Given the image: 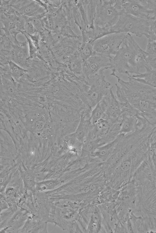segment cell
<instances>
[{"label": "cell", "instance_id": "cell-39", "mask_svg": "<svg viewBox=\"0 0 156 233\" xmlns=\"http://www.w3.org/2000/svg\"><path fill=\"white\" fill-rule=\"evenodd\" d=\"M0 66H3V64L0 62Z\"/></svg>", "mask_w": 156, "mask_h": 233}, {"label": "cell", "instance_id": "cell-26", "mask_svg": "<svg viewBox=\"0 0 156 233\" xmlns=\"http://www.w3.org/2000/svg\"><path fill=\"white\" fill-rule=\"evenodd\" d=\"M103 114V111L98 103L92 110L89 118L93 125L102 118Z\"/></svg>", "mask_w": 156, "mask_h": 233}, {"label": "cell", "instance_id": "cell-3", "mask_svg": "<svg viewBox=\"0 0 156 233\" xmlns=\"http://www.w3.org/2000/svg\"><path fill=\"white\" fill-rule=\"evenodd\" d=\"M122 44L124 46L112 58L110 69L129 76L131 73L139 74L141 69L147 66L145 51L130 34H127Z\"/></svg>", "mask_w": 156, "mask_h": 233}, {"label": "cell", "instance_id": "cell-21", "mask_svg": "<svg viewBox=\"0 0 156 233\" xmlns=\"http://www.w3.org/2000/svg\"><path fill=\"white\" fill-rule=\"evenodd\" d=\"M115 85L116 88L115 97L121 104L123 112H127L134 115H136L139 111L130 104L122 88L116 83H115Z\"/></svg>", "mask_w": 156, "mask_h": 233}, {"label": "cell", "instance_id": "cell-25", "mask_svg": "<svg viewBox=\"0 0 156 233\" xmlns=\"http://www.w3.org/2000/svg\"><path fill=\"white\" fill-rule=\"evenodd\" d=\"M26 46L25 45L23 48L17 49L14 52L15 57L18 62L25 63L29 61L28 49Z\"/></svg>", "mask_w": 156, "mask_h": 233}, {"label": "cell", "instance_id": "cell-34", "mask_svg": "<svg viewBox=\"0 0 156 233\" xmlns=\"http://www.w3.org/2000/svg\"><path fill=\"white\" fill-rule=\"evenodd\" d=\"M27 35L30 37L34 45L39 50V44L41 40V37L40 34L38 33H36L33 35Z\"/></svg>", "mask_w": 156, "mask_h": 233}, {"label": "cell", "instance_id": "cell-38", "mask_svg": "<svg viewBox=\"0 0 156 233\" xmlns=\"http://www.w3.org/2000/svg\"><path fill=\"white\" fill-rule=\"evenodd\" d=\"M147 9L156 12V0H147Z\"/></svg>", "mask_w": 156, "mask_h": 233}, {"label": "cell", "instance_id": "cell-12", "mask_svg": "<svg viewBox=\"0 0 156 233\" xmlns=\"http://www.w3.org/2000/svg\"><path fill=\"white\" fill-rule=\"evenodd\" d=\"M125 135L120 134L112 141L98 147L91 155L96 157L95 161L98 163L106 161L112 155L119 143Z\"/></svg>", "mask_w": 156, "mask_h": 233}, {"label": "cell", "instance_id": "cell-16", "mask_svg": "<svg viewBox=\"0 0 156 233\" xmlns=\"http://www.w3.org/2000/svg\"><path fill=\"white\" fill-rule=\"evenodd\" d=\"M19 12L24 16L37 17L40 18L46 12L45 10L35 0L27 1L19 9Z\"/></svg>", "mask_w": 156, "mask_h": 233}, {"label": "cell", "instance_id": "cell-4", "mask_svg": "<svg viewBox=\"0 0 156 233\" xmlns=\"http://www.w3.org/2000/svg\"><path fill=\"white\" fill-rule=\"evenodd\" d=\"M49 222L69 233H83L78 221L82 210L78 203L66 199L53 201Z\"/></svg>", "mask_w": 156, "mask_h": 233}, {"label": "cell", "instance_id": "cell-7", "mask_svg": "<svg viewBox=\"0 0 156 233\" xmlns=\"http://www.w3.org/2000/svg\"><path fill=\"white\" fill-rule=\"evenodd\" d=\"M105 70H101L87 80L89 87L86 94L85 103L91 111L112 87L105 79L104 74Z\"/></svg>", "mask_w": 156, "mask_h": 233}, {"label": "cell", "instance_id": "cell-23", "mask_svg": "<svg viewBox=\"0 0 156 233\" xmlns=\"http://www.w3.org/2000/svg\"><path fill=\"white\" fill-rule=\"evenodd\" d=\"M10 71L12 77L16 79H18L26 75L28 72L26 69L12 61L8 62Z\"/></svg>", "mask_w": 156, "mask_h": 233}, {"label": "cell", "instance_id": "cell-10", "mask_svg": "<svg viewBox=\"0 0 156 233\" xmlns=\"http://www.w3.org/2000/svg\"><path fill=\"white\" fill-rule=\"evenodd\" d=\"M112 58L99 55H95L83 63L82 74L84 79L87 80L102 69H110Z\"/></svg>", "mask_w": 156, "mask_h": 233}, {"label": "cell", "instance_id": "cell-18", "mask_svg": "<svg viewBox=\"0 0 156 233\" xmlns=\"http://www.w3.org/2000/svg\"><path fill=\"white\" fill-rule=\"evenodd\" d=\"M19 171L23 181L25 191H35L36 181L34 168L22 169L20 166Z\"/></svg>", "mask_w": 156, "mask_h": 233}, {"label": "cell", "instance_id": "cell-19", "mask_svg": "<svg viewBox=\"0 0 156 233\" xmlns=\"http://www.w3.org/2000/svg\"><path fill=\"white\" fill-rule=\"evenodd\" d=\"M120 192L119 189H115L107 185L101 191L97 199L98 204L115 203Z\"/></svg>", "mask_w": 156, "mask_h": 233}, {"label": "cell", "instance_id": "cell-32", "mask_svg": "<svg viewBox=\"0 0 156 233\" xmlns=\"http://www.w3.org/2000/svg\"><path fill=\"white\" fill-rule=\"evenodd\" d=\"M9 180L8 171L4 170L0 173V186L5 188Z\"/></svg>", "mask_w": 156, "mask_h": 233}, {"label": "cell", "instance_id": "cell-8", "mask_svg": "<svg viewBox=\"0 0 156 233\" xmlns=\"http://www.w3.org/2000/svg\"><path fill=\"white\" fill-rule=\"evenodd\" d=\"M127 34L112 33L94 41L92 44L95 54L112 58L119 49Z\"/></svg>", "mask_w": 156, "mask_h": 233}, {"label": "cell", "instance_id": "cell-30", "mask_svg": "<svg viewBox=\"0 0 156 233\" xmlns=\"http://www.w3.org/2000/svg\"><path fill=\"white\" fill-rule=\"evenodd\" d=\"M25 22L26 20L24 17H16L15 29L20 33H22L23 32Z\"/></svg>", "mask_w": 156, "mask_h": 233}, {"label": "cell", "instance_id": "cell-9", "mask_svg": "<svg viewBox=\"0 0 156 233\" xmlns=\"http://www.w3.org/2000/svg\"><path fill=\"white\" fill-rule=\"evenodd\" d=\"M112 88L99 103L104 112L102 118L110 119L115 123L123 112L121 104L113 92Z\"/></svg>", "mask_w": 156, "mask_h": 233}, {"label": "cell", "instance_id": "cell-14", "mask_svg": "<svg viewBox=\"0 0 156 233\" xmlns=\"http://www.w3.org/2000/svg\"><path fill=\"white\" fill-rule=\"evenodd\" d=\"M90 116L84 111L80 113L79 124L75 133V137L80 143H83L85 141L93 125L89 119Z\"/></svg>", "mask_w": 156, "mask_h": 233}, {"label": "cell", "instance_id": "cell-22", "mask_svg": "<svg viewBox=\"0 0 156 233\" xmlns=\"http://www.w3.org/2000/svg\"><path fill=\"white\" fill-rule=\"evenodd\" d=\"M98 1V0H86V12L89 24V28L87 30L93 29L94 28V22Z\"/></svg>", "mask_w": 156, "mask_h": 233}, {"label": "cell", "instance_id": "cell-20", "mask_svg": "<svg viewBox=\"0 0 156 233\" xmlns=\"http://www.w3.org/2000/svg\"><path fill=\"white\" fill-rule=\"evenodd\" d=\"M145 69L146 71L144 73H140L136 75H130L129 76L140 83L156 87V69L148 67Z\"/></svg>", "mask_w": 156, "mask_h": 233}, {"label": "cell", "instance_id": "cell-27", "mask_svg": "<svg viewBox=\"0 0 156 233\" xmlns=\"http://www.w3.org/2000/svg\"><path fill=\"white\" fill-rule=\"evenodd\" d=\"M22 34L24 35L27 40L29 54L28 60L33 59L36 57L39 50L35 46L30 37L25 33L23 32Z\"/></svg>", "mask_w": 156, "mask_h": 233}, {"label": "cell", "instance_id": "cell-5", "mask_svg": "<svg viewBox=\"0 0 156 233\" xmlns=\"http://www.w3.org/2000/svg\"><path fill=\"white\" fill-rule=\"evenodd\" d=\"M126 0H98L94 25L111 27L125 13L122 5Z\"/></svg>", "mask_w": 156, "mask_h": 233}, {"label": "cell", "instance_id": "cell-11", "mask_svg": "<svg viewBox=\"0 0 156 233\" xmlns=\"http://www.w3.org/2000/svg\"><path fill=\"white\" fill-rule=\"evenodd\" d=\"M122 6L125 13L144 19L148 20L150 14H156V11L147 9V0H126Z\"/></svg>", "mask_w": 156, "mask_h": 233}, {"label": "cell", "instance_id": "cell-6", "mask_svg": "<svg viewBox=\"0 0 156 233\" xmlns=\"http://www.w3.org/2000/svg\"><path fill=\"white\" fill-rule=\"evenodd\" d=\"M111 33L131 34L141 37L148 34L150 25L148 20L124 13L120 15L117 22L110 28Z\"/></svg>", "mask_w": 156, "mask_h": 233}, {"label": "cell", "instance_id": "cell-15", "mask_svg": "<svg viewBox=\"0 0 156 233\" xmlns=\"http://www.w3.org/2000/svg\"><path fill=\"white\" fill-rule=\"evenodd\" d=\"M29 215V213L23 208L17 210L8 221L5 228L6 231L12 232L18 230L23 226Z\"/></svg>", "mask_w": 156, "mask_h": 233}, {"label": "cell", "instance_id": "cell-13", "mask_svg": "<svg viewBox=\"0 0 156 233\" xmlns=\"http://www.w3.org/2000/svg\"><path fill=\"white\" fill-rule=\"evenodd\" d=\"M62 63L71 72L80 78L84 79L82 74L83 61L77 50L72 55L63 58Z\"/></svg>", "mask_w": 156, "mask_h": 233}, {"label": "cell", "instance_id": "cell-2", "mask_svg": "<svg viewBox=\"0 0 156 233\" xmlns=\"http://www.w3.org/2000/svg\"><path fill=\"white\" fill-rule=\"evenodd\" d=\"M110 75L117 79L131 105L148 122L156 120V87L140 83L130 76L124 81L112 69Z\"/></svg>", "mask_w": 156, "mask_h": 233}, {"label": "cell", "instance_id": "cell-33", "mask_svg": "<svg viewBox=\"0 0 156 233\" xmlns=\"http://www.w3.org/2000/svg\"><path fill=\"white\" fill-rule=\"evenodd\" d=\"M9 205L5 196L2 193H0V211L7 209Z\"/></svg>", "mask_w": 156, "mask_h": 233}, {"label": "cell", "instance_id": "cell-31", "mask_svg": "<svg viewBox=\"0 0 156 233\" xmlns=\"http://www.w3.org/2000/svg\"><path fill=\"white\" fill-rule=\"evenodd\" d=\"M24 16L26 20L24 32L27 34L29 35H33L36 33L35 28L31 22L28 19L27 17Z\"/></svg>", "mask_w": 156, "mask_h": 233}, {"label": "cell", "instance_id": "cell-35", "mask_svg": "<svg viewBox=\"0 0 156 233\" xmlns=\"http://www.w3.org/2000/svg\"><path fill=\"white\" fill-rule=\"evenodd\" d=\"M150 25V33L156 34V14L150 16L148 19Z\"/></svg>", "mask_w": 156, "mask_h": 233}, {"label": "cell", "instance_id": "cell-17", "mask_svg": "<svg viewBox=\"0 0 156 233\" xmlns=\"http://www.w3.org/2000/svg\"><path fill=\"white\" fill-rule=\"evenodd\" d=\"M47 223L39 219L29 216L21 231L27 233H48Z\"/></svg>", "mask_w": 156, "mask_h": 233}, {"label": "cell", "instance_id": "cell-1", "mask_svg": "<svg viewBox=\"0 0 156 233\" xmlns=\"http://www.w3.org/2000/svg\"><path fill=\"white\" fill-rule=\"evenodd\" d=\"M105 178L100 171L91 169L58 188L48 191L51 197L61 198L80 204L88 205L98 197L106 185Z\"/></svg>", "mask_w": 156, "mask_h": 233}, {"label": "cell", "instance_id": "cell-29", "mask_svg": "<svg viewBox=\"0 0 156 233\" xmlns=\"http://www.w3.org/2000/svg\"><path fill=\"white\" fill-rule=\"evenodd\" d=\"M16 17L9 18L3 21L4 27L2 29L4 30L6 34H9L11 30L15 29Z\"/></svg>", "mask_w": 156, "mask_h": 233}, {"label": "cell", "instance_id": "cell-37", "mask_svg": "<svg viewBox=\"0 0 156 233\" xmlns=\"http://www.w3.org/2000/svg\"><path fill=\"white\" fill-rule=\"evenodd\" d=\"M52 132L51 129L49 127L46 126L44 128L41 132V135L44 138H48Z\"/></svg>", "mask_w": 156, "mask_h": 233}, {"label": "cell", "instance_id": "cell-36", "mask_svg": "<svg viewBox=\"0 0 156 233\" xmlns=\"http://www.w3.org/2000/svg\"><path fill=\"white\" fill-rule=\"evenodd\" d=\"M5 194L7 197L15 198L17 196V193L15 189L12 187H9L6 189Z\"/></svg>", "mask_w": 156, "mask_h": 233}, {"label": "cell", "instance_id": "cell-24", "mask_svg": "<svg viewBox=\"0 0 156 233\" xmlns=\"http://www.w3.org/2000/svg\"><path fill=\"white\" fill-rule=\"evenodd\" d=\"M93 42H88L82 44L77 50L83 62L90 57L95 55L94 51Z\"/></svg>", "mask_w": 156, "mask_h": 233}, {"label": "cell", "instance_id": "cell-28", "mask_svg": "<svg viewBox=\"0 0 156 233\" xmlns=\"http://www.w3.org/2000/svg\"><path fill=\"white\" fill-rule=\"evenodd\" d=\"M27 17L32 23L37 33L40 34L45 29L41 19L38 17Z\"/></svg>", "mask_w": 156, "mask_h": 233}]
</instances>
